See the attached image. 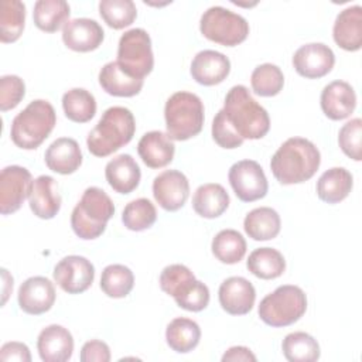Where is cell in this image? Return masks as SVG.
<instances>
[{
	"instance_id": "9c48e42d",
	"label": "cell",
	"mask_w": 362,
	"mask_h": 362,
	"mask_svg": "<svg viewBox=\"0 0 362 362\" xmlns=\"http://www.w3.org/2000/svg\"><path fill=\"white\" fill-rule=\"evenodd\" d=\"M201 34L223 47H235L243 42L249 35V23L240 14L225 7H209L201 16Z\"/></svg>"
},
{
	"instance_id": "cb8c5ba5",
	"label": "cell",
	"mask_w": 362,
	"mask_h": 362,
	"mask_svg": "<svg viewBox=\"0 0 362 362\" xmlns=\"http://www.w3.org/2000/svg\"><path fill=\"white\" fill-rule=\"evenodd\" d=\"M137 153L147 167L163 168L173 161L175 146L167 133L153 130L143 134L137 144Z\"/></svg>"
},
{
	"instance_id": "4dcf8cb0",
	"label": "cell",
	"mask_w": 362,
	"mask_h": 362,
	"mask_svg": "<svg viewBox=\"0 0 362 362\" xmlns=\"http://www.w3.org/2000/svg\"><path fill=\"white\" fill-rule=\"evenodd\" d=\"M201 339V328L199 325L184 317L174 318L165 329V341L167 345L178 352V354H187L191 352Z\"/></svg>"
},
{
	"instance_id": "6da1fadb",
	"label": "cell",
	"mask_w": 362,
	"mask_h": 362,
	"mask_svg": "<svg viewBox=\"0 0 362 362\" xmlns=\"http://www.w3.org/2000/svg\"><path fill=\"white\" fill-rule=\"evenodd\" d=\"M321 164L320 150L307 139L290 137L273 154L270 168L283 185L300 184L310 180Z\"/></svg>"
},
{
	"instance_id": "e575fe53",
	"label": "cell",
	"mask_w": 362,
	"mask_h": 362,
	"mask_svg": "<svg viewBox=\"0 0 362 362\" xmlns=\"http://www.w3.org/2000/svg\"><path fill=\"white\" fill-rule=\"evenodd\" d=\"M62 107L69 120L75 123H86L96 113V100L89 90L74 88L64 93Z\"/></svg>"
},
{
	"instance_id": "bcb514c9",
	"label": "cell",
	"mask_w": 362,
	"mask_h": 362,
	"mask_svg": "<svg viewBox=\"0 0 362 362\" xmlns=\"http://www.w3.org/2000/svg\"><path fill=\"white\" fill-rule=\"evenodd\" d=\"M0 361L1 362H10V361H18V362H30L31 354L25 344L23 342H6L0 349Z\"/></svg>"
},
{
	"instance_id": "60d3db41",
	"label": "cell",
	"mask_w": 362,
	"mask_h": 362,
	"mask_svg": "<svg viewBox=\"0 0 362 362\" xmlns=\"http://www.w3.org/2000/svg\"><path fill=\"white\" fill-rule=\"evenodd\" d=\"M99 13L103 21L113 30L129 27L137 17L136 4L132 0H102Z\"/></svg>"
},
{
	"instance_id": "f35d334b",
	"label": "cell",
	"mask_w": 362,
	"mask_h": 362,
	"mask_svg": "<svg viewBox=\"0 0 362 362\" xmlns=\"http://www.w3.org/2000/svg\"><path fill=\"white\" fill-rule=\"evenodd\" d=\"M157 219L154 204L147 198H137L129 202L122 214V222L129 230L141 232L153 226Z\"/></svg>"
},
{
	"instance_id": "4316f807",
	"label": "cell",
	"mask_w": 362,
	"mask_h": 362,
	"mask_svg": "<svg viewBox=\"0 0 362 362\" xmlns=\"http://www.w3.org/2000/svg\"><path fill=\"white\" fill-rule=\"evenodd\" d=\"M99 83L102 89L112 96L130 98L141 90L144 81L130 76L120 68L117 61H112L102 66L99 72Z\"/></svg>"
},
{
	"instance_id": "7402d4cb",
	"label": "cell",
	"mask_w": 362,
	"mask_h": 362,
	"mask_svg": "<svg viewBox=\"0 0 362 362\" xmlns=\"http://www.w3.org/2000/svg\"><path fill=\"white\" fill-rule=\"evenodd\" d=\"M44 161L51 171L68 175L81 167L82 151L76 140L71 137H59L47 148Z\"/></svg>"
},
{
	"instance_id": "8d00e7d4",
	"label": "cell",
	"mask_w": 362,
	"mask_h": 362,
	"mask_svg": "<svg viewBox=\"0 0 362 362\" xmlns=\"http://www.w3.org/2000/svg\"><path fill=\"white\" fill-rule=\"evenodd\" d=\"M25 23V6L18 0H4L0 8V41L14 42L20 38Z\"/></svg>"
},
{
	"instance_id": "f1b7e54d",
	"label": "cell",
	"mask_w": 362,
	"mask_h": 362,
	"mask_svg": "<svg viewBox=\"0 0 362 362\" xmlns=\"http://www.w3.org/2000/svg\"><path fill=\"white\" fill-rule=\"evenodd\" d=\"M229 206V195L221 184L209 182L197 188L192 197L194 211L206 219L221 216Z\"/></svg>"
},
{
	"instance_id": "7dc6e473",
	"label": "cell",
	"mask_w": 362,
	"mask_h": 362,
	"mask_svg": "<svg viewBox=\"0 0 362 362\" xmlns=\"http://www.w3.org/2000/svg\"><path fill=\"white\" fill-rule=\"evenodd\" d=\"M222 361L223 362H229V361H256V355L246 346H232L229 348L223 355H222Z\"/></svg>"
},
{
	"instance_id": "ac0fdd59",
	"label": "cell",
	"mask_w": 362,
	"mask_h": 362,
	"mask_svg": "<svg viewBox=\"0 0 362 362\" xmlns=\"http://www.w3.org/2000/svg\"><path fill=\"white\" fill-rule=\"evenodd\" d=\"M105 38L102 25L92 18L69 20L62 28L64 44L76 52H89L96 49Z\"/></svg>"
},
{
	"instance_id": "2e32d148",
	"label": "cell",
	"mask_w": 362,
	"mask_h": 362,
	"mask_svg": "<svg viewBox=\"0 0 362 362\" xmlns=\"http://www.w3.org/2000/svg\"><path fill=\"white\" fill-rule=\"evenodd\" d=\"M55 287L47 277L34 276L21 283L18 288V305L30 315H40L51 310L55 303Z\"/></svg>"
},
{
	"instance_id": "603a6c76",
	"label": "cell",
	"mask_w": 362,
	"mask_h": 362,
	"mask_svg": "<svg viewBox=\"0 0 362 362\" xmlns=\"http://www.w3.org/2000/svg\"><path fill=\"white\" fill-rule=\"evenodd\" d=\"M334 41L345 51H358L362 47V7L344 8L335 18L332 28Z\"/></svg>"
},
{
	"instance_id": "d4e9b609",
	"label": "cell",
	"mask_w": 362,
	"mask_h": 362,
	"mask_svg": "<svg viewBox=\"0 0 362 362\" xmlns=\"http://www.w3.org/2000/svg\"><path fill=\"white\" fill-rule=\"evenodd\" d=\"M30 209L41 219H52L61 209V195L57 181L49 175H40L34 180L28 197Z\"/></svg>"
},
{
	"instance_id": "f546056e",
	"label": "cell",
	"mask_w": 362,
	"mask_h": 362,
	"mask_svg": "<svg viewBox=\"0 0 362 362\" xmlns=\"http://www.w3.org/2000/svg\"><path fill=\"white\" fill-rule=\"evenodd\" d=\"M281 221L277 211L269 206L252 209L243 221L245 232L253 240H270L280 232Z\"/></svg>"
},
{
	"instance_id": "ffe728a7",
	"label": "cell",
	"mask_w": 362,
	"mask_h": 362,
	"mask_svg": "<svg viewBox=\"0 0 362 362\" xmlns=\"http://www.w3.org/2000/svg\"><path fill=\"white\" fill-rule=\"evenodd\" d=\"M191 76L204 86H214L226 79L230 72V61L222 52L214 49L199 51L191 62Z\"/></svg>"
},
{
	"instance_id": "5bb4252c",
	"label": "cell",
	"mask_w": 362,
	"mask_h": 362,
	"mask_svg": "<svg viewBox=\"0 0 362 362\" xmlns=\"http://www.w3.org/2000/svg\"><path fill=\"white\" fill-rule=\"evenodd\" d=\"M335 64L334 51L322 42L301 45L293 55L296 72L307 79H318L331 72Z\"/></svg>"
},
{
	"instance_id": "d590c367",
	"label": "cell",
	"mask_w": 362,
	"mask_h": 362,
	"mask_svg": "<svg viewBox=\"0 0 362 362\" xmlns=\"http://www.w3.org/2000/svg\"><path fill=\"white\" fill-rule=\"evenodd\" d=\"M281 349L284 358L290 362H314L320 358V345L317 339L303 331L286 335Z\"/></svg>"
},
{
	"instance_id": "f6af8a7d",
	"label": "cell",
	"mask_w": 362,
	"mask_h": 362,
	"mask_svg": "<svg viewBox=\"0 0 362 362\" xmlns=\"http://www.w3.org/2000/svg\"><path fill=\"white\" fill-rule=\"evenodd\" d=\"M79 358L82 362H109L110 349L106 342L99 339H92L83 344Z\"/></svg>"
},
{
	"instance_id": "7a4b0ae2",
	"label": "cell",
	"mask_w": 362,
	"mask_h": 362,
	"mask_svg": "<svg viewBox=\"0 0 362 362\" xmlns=\"http://www.w3.org/2000/svg\"><path fill=\"white\" fill-rule=\"evenodd\" d=\"M225 116L233 130L245 140H257L267 134L270 117L243 85H235L226 93L223 109Z\"/></svg>"
},
{
	"instance_id": "ba28073f",
	"label": "cell",
	"mask_w": 362,
	"mask_h": 362,
	"mask_svg": "<svg viewBox=\"0 0 362 362\" xmlns=\"http://www.w3.org/2000/svg\"><path fill=\"white\" fill-rule=\"evenodd\" d=\"M307 310V296L298 286L284 284L267 294L259 305L260 320L274 328L297 322Z\"/></svg>"
},
{
	"instance_id": "d6986e66",
	"label": "cell",
	"mask_w": 362,
	"mask_h": 362,
	"mask_svg": "<svg viewBox=\"0 0 362 362\" xmlns=\"http://www.w3.org/2000/svg\"><path fill=\"white\" fill-rule=\"evenodd\" d=\"M324 115L331 120H342L356 107V93L345 81H332L324 86L320 98Z\"/></svg>"
},
{
	"instance_id": "52a82bcc",
	"label": "cell",
	"mask_w": 362,
	"mask_h": 362,
	"mask_svg": "<svg viewBox=\"0 0 362 362\" xmlns=\"http://www.w3.org/2000/svg\"><path fill=\"white\" fill-rule=\"evenodd\" d=\"M161 290L171 296L182 310L198 313L209 304V288L195 279L194 273L184 264H170L160 274Z\"/></svg>"
},
{
	"instance_id": "ee69618b",
	"label": "cell",
	"mask_w": 362,
	"mask_h": 362,
	"mask_svg": "<svg viewBox=\"0 0 362 362\" xmlns=\"http://www.w3.org/2000/svg\"><path fill=\"white\" fill-rule=\"evenodd\" d=\"M212 139L222 148H236L243 143V139L233 130L222 109L214 117Z\"/></svg>"
},
{
	"instance_id": "3957f363",
	"label": "cell",
	"mask_w": 362,
	"mask_h": 362,
	"mask_svg": "<svg viewBox=\"0 0 362 362\" xmlns=\"http://www.w3.org/2000/svg\"><path fill=\"white\" fill-rule=\"evenodd\" d=\"M136 132L133 113L123 106L106 109L98 124L89 132L86 144L90 154L107 157L130 143Z\"/></svg>"
},
{
	"instance_id": "4fadbf2b",
	"label": "cell",
	"mask_w": 362,
	"mask_h": 362,
	"mask_svg": "<svg viewBox=\"0 0 362 362\" xmlns=\"http://www.w3.org/2000/svg\"><path fill=\"white\" fill-rule=\"evenodd\" d=\"M55 283L68 294L86 291L95 279L93 264L83 256L71 255L61 259L54 267Z\"/></svg>"
},
{
	"instance_id": "9a60e30c",
	"label": "cell",
	"mask_w": 362,
	"mask_h": 362,
	"mask_svg": "<svg viewBox=\"0 0 362 362\" xmlns=\"http://www.w3.org/2000/svg\"><path fill=\"white\" fill-rule=\"evenodd\" d=\"M153 195L163 209L178 211L189 195L188 178L178 170H165L154 178Z\"/></svg>"
},
{
	"instance_id": "e0dca14e",
	"label": "cell",
	"mask_w": 362,
	"mask_h": 362,
	"mask_svg": "<svg viewBox=\"0 0 362 362\" xmlns=\"http://www.w3.org/2000/svg\"><path fill=\"white\" fill-rule=\"evenodd\" d=\"M221 307L230 315L247 314L256 300L253 284L240 276H233L222 281L218 291Z\"/></svg>"
},
{
	"instance_id": "ab89813d",
	"label": "cell",
	"mask_w": 362,
	"mask_h": 362,
	"mask_svg": "<svg viewBox=\"0 0 362 362\" xmlns=\"http://www.w3.org/2000/svg\"><path fill=\"white\" fill-rule=\"evenodd\" d=\"M252 89L259 96H276L284 85V75L274 64H262L256 66L250 76Z\"/></svg>"
},
{
	"instance_id": "8992f818",
	"label": "cell",
	"mask_w": 362,
	"mask_h": 362,
	"mask_svg": "<svg viewBox=\"0 0 362 362\" xmlns=\"http://www.w3.org/2000/svg\"><path fill=\"white\" fill-rule=\"evenodd\" d=\"M164 117L167 134L171 140H188L202 130L204 103L195 93L175 92L165 102Z\"/></svg>"
},
{
	"instance_id": "74e56055",
	"label": "cell",
	"mask_w": 362,
	"mask_h": 362,
	"mask_svg": "<svg viewBox=\"0 0 362 362\" xmlns=\"http://www.w3.org/2000/svg\"><path fill=\"white\" fill-rule=\"evenodd\" d=\"M134 286L133 272L124 264H109L100 276L102 291L112 298L126 297Z\"/></svg>"
},
{
	"instance_id": "7bdbcfd3",
	"label": "cell",
	"mask_w": 362,
	"mask_h": 362,
	"mask_svg": "<svg viewBox=\"0 0 362 362\" xmlns=\"http://www.w3.org/2000/svg\"><path fill=\"white\" fill-rule=\"evenodd\" d=\"M25 95L24 81L17 75H4L0 78V110L14 109Z\"/></svg>"
},
{
	"instance_id": "b9f144b4",
	"label": "cell",
	"mask_w": 362,
	"mask_h": 362,
	"mask_svg": "<svg viewBox=\"0 0 362 362\" xmlns=\"http://www.w3.org/2000/svg\"><path fill=\"white\" fill-rule=\"evenodd\" d=\"M362 120L359 117L346 122L338 133V143L345 156L355 161L362 160Z\"/></svg>"
},
{
	"instance_id": "836d02e7",
	"label": "cell",
	"mask_w": 362,
	"mask_h": 362,
	"mask_svg": "<svg viewBox=\"0 0 362 362\" xmlns=\"http://www.w3.org/2000/svg\"><path fill=\"white\" fill-rule=\"evenodd\" d=\"M214 256L225 264L239 263L246 253V240L235 229H223L215 235L211 245Z\"/></svg>"
},
{
	"instance_id": "484cf974",
	"label": "cell",
	"mask_w": 362,
	"mask_h": 362,
	"mask_svg": "<svg viewBox=\"0 0 362 362\" xmlns=\"http://www.w3.org/2000/svg\"><path fill=\"white\" fill-rule=\"evenodd\" d=\"M105 177L113 191L130 194L137 188L141 173L139 164L130 154H119L106 164Z\"/></svg>"
},
{
	"instance_id": "8fae6325",
	"label": "cell",
	"mask_w": 362,
	"mask_h": 362,
	"mask_svg": "<svg viewBox=\"0 0 362 362\" xmlns=\"http://www.w3.org/2000/svg\"><path fill=\"white\" fill-rule=\"evenodd\" d=\"M229 184L235 195L243 202H253L266 197L269 184L263 168L253 160H242L229 168Z\"/></svg>"
},
{
	"instance_id": "1f68e13d",
	"label": "cell",
	"mask_w": 362,
	"mask_h": 362,
	"mask_svg": "<svg viewBox=\"0 0 362 362\" xmlns=\"http://www.w3.org/2000/svg\"><path fill=\"white\" fill-rule=\"evenodd\" d=\"M246 267L253 276L262 280H273L284 273L286 260L277 249L259 247L249 255Z\"/></svg>"
},
{
	"instance_id": "277c9868",
	"label": "cell",
	"mask_w": 362,
	"mask_h": 362,
	"mask_svg": "<svg viewBox=\"0 0 362 362\" xmlns=\"http://www.w3.org/2000/svg\"><path fill=\"white\" fill-rule=\"evenodd\" d=\"M57 115L52 105L44 99L30 102L11 122L13 143L23 150L40 147L54 130Z\"/></svg>"
},
{
	"instance_id": "30bf717a",
	"label": "cell",
	"mask_w": 362,
	"mask_h": 362,
	"mask_svg": "<svg viewBox=\"0 0 362 362\" xmlns=\"http://www.w3.org/2000/svg\"><path fill=\"white\" fill-rule=\"evenodd\" d=\"M117 64L133 78L143 79L154 66L151 38L143 28L126 31L117 45Z\"/></svg>"
},
{
	"instance_id": "83f0119b",
	"label": "cell",
	"mask_w": 362,
	"mask_h": 362,
	"mask_svg": "<svg viewBox=\"0 0 362 362\" xmlns=\"http://www.w3.org/2000/svg\"><path fill=\"white\" fill-rule=\"evenodd\" d=\"M354 185L352 174L344 167H332L322 173L317 181V195L327 204L344 201Z\"/></svg>"
},
{
	"instance_id": "d6a6232c",
	"label": "cell",
	"mask_w": 362,
	"mask_h": 362,
	"mask_svg": "<svg viewBox=\"0 0 362 362\" xmlns=\"http://www.w3.org/2000/svg\"><path fill=\"white\" fill-rule=\"evenodd\" d=\"M69 4L65 0H38L34 4V24L45 33H55L68 23Z\"/></svg>"
},
{
	"instance_id": "44dd1931",
	"label": "cell",
	"mask_w": 362,
	"mask_h": 362,
	"mask_svg": "<svg viewBox=\"0 0 362 362\" xmlns=\"http://www.w3.org/2000/svg\"><path fill=\"white\" fill-rule=\"evenodd\" d=\"M37 349L44 362H65L74 352V338L62 325L45 327L37 339Z\"/></svg>"
},
{
	"instance_id": "5b68a950",
	"label": "cell",
	"mask_w": 362,
	"mask_h": 362,
	"mask_svg": "<svg viewBox=\"0 0 362 362\" xmlns=\"http://www.w3.org/2000/svg\"><path fill=\"white\" fill-rule=\"evenodd\" d=\"M113 214L115 205L110 197L98 187H89L71 214L72 230L83 240L96 239L105 232Z\"/></svg>"
},
{
	"instance_id": "7c38bea8",
	"label": "cell",
	"mask_w": 362,
	"mask_h": 362,
	"mask_svg": "<svg viewBox=\"0 0 362 362\" xmlns=\"http://www.w3.org/2000/svg\"><path fill=\"white\" fill-rule=\"evenodd\" d=\"M31 173L20 165L4 167L0 173V212L8 215L18 211L33 188Z\"/></svg>"
}]
</instances>
